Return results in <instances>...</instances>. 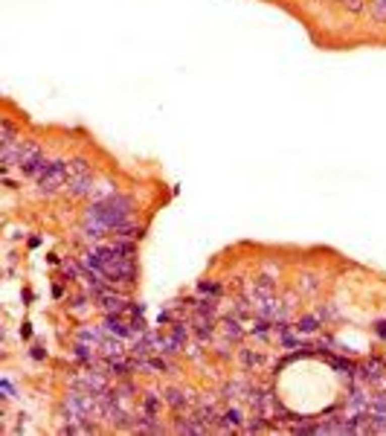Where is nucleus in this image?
<instances>
[{"instance_id": "20e7f679", "label": "nucleus", "mask_w": 386, "mask_h": 436, "mask_svg": "<svg viewBox=\"0 0 386 436\" xmlns=\"http://www.w3.org/2000/svg\"><path fill=\"white\" fill-rule=\"evenodd\" d=\"M372 9H374V18H377V21H386V0H374Z\"/></svg>"}, {"instance_id": "f03ea898", "label": "nucleus", "mask_w": 386, "mask_h": 436, "mask_svg": "<svg viewBox=\"0 0 386 436\" xmlns=\"http://www.w3.org/2000/svg\"><path fill=\"white\" fill-rule=\"evenodd\" d=\"M67 180H70V166H67V160H49V163L41 169V175L35 177L38 192H44V195L67 186Z\"/></svg>"}, {"instance_id": "f257e3e1", "label": "nucleus", "mask_w": 386, "mask_h": 436, "mask_svg": "<svg viewBox=\"0 0 386 436\" xmlns=\"http://www.w3.org/2000/svg\"><path fill=\"white\" fill-rule=\"evenodd\" d=\"M87 218H93V221H99V224H105L107 230L117 233L119 227H125L131 218V198H125V195H111V198H105V201H93V204L87 207Z\"/></svg>"}, {"instance_id": "39448f33", "label": "nucleus", "mask_w": 386, "mask_h": 436, "mask_svg": "<svg viewBox=\"0 0 386 436\" xmlns=\"http://www.w3.org/2000/svg\"><path fill=\"white\" fill-rule=\"evenodd\" d=\"M349 9H351V12H360L363 3H360V0H349Z\"/></svg>"}, {"instance_id": "7ed1b4c3", "label": "nucleus", "mask_w": 386, "mask_h": 436, "mask_svg": "<svg viewBox=\"0 0 386 436\" xmlns=\"http://www.w3.org/2000/svg\"><path fill=\"white\" fill-rule=\"evenodd\" d=\"M224 424H230V427H238V424H241V413L235 410V407H233V410H227V413H224Z\"/></svg>"}]
</instances>
